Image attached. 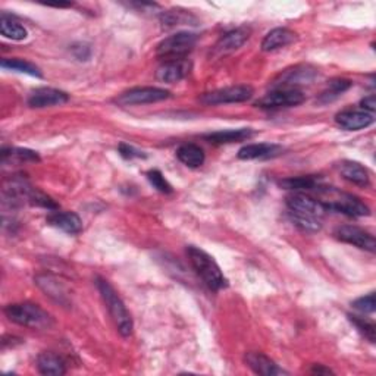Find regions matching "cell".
Instances as JSON below:
<instances>
[{"label": "cell", "instance_id": "obj_1", "mask_svg": "<svg viewBox=\"0 0 376 376\" xmlns=\"http://www.w3.org/2000/svg\"><path fill=\"white\" fill-rule=\"evenodd\" d=\"M287 206L294 223L303 231L316 232L322 228L320 219L324 218L327 212L322 201L306 196L303 192H296V195L287 197Z\"/></svg>", "mask_w": 376, "mask_h": 376}, {"label": "cell", "instance_id": "obj_2", "mask_svg": "<svg viewBox=\"0 0 376 376\" xmlns=\"http://www.w3.org/2000/svg\"><path fill=\"white\" fill-rule=\"evenodd\" d=\"M187 254L192 269L197 272V275L203 279V283H205L212 291H221V289L228 287V279L225 278L219 265L214 262L210 254L195 245L187 247Z\"/></svg>", "mask_w": 376, "mask_h": 376}, {"label": "cell", "instance_id": "obj_3", "mask_svg": "<svg viewBox=\"0 0 376 376\" xmlns=\"http://www.w3.org/2000/svg\"><path fill=\"white\" fill-rule=\"evenodd\" d=\"M96 285H98L103 302L107 310H109V315L115 322L118 332H120L122 337H130L133 334L134 324L130 311H128L125 303L122 302V298L118 296L115 288L103 278L96 279Z\"/></svg>", "mask_w": 376, "mask_h": 376}, {"label": "cell", "instance_id": "obj_4", "mask_svg": "<svg viewBox=\"0 0 376 376\" xmlns=\"http://www.w3.org/2000/svg\"><path fill=\"white\" fill-rule=\"evenodd\" d=\"M5 315L14 324L31 329L50 328L53 324L52 316L34 303H15L5 307Z\"/></svg>", "mask_w": 376, "mask_h": 376}, {"label": "cell", "instance_id": "obj_5", "mask_svg": "<svg viewBox=\"0 0 376 376\" xmlns=\"http://www.w3.org/2000/svg\"><path fill=\"white\" fill-rule=\"evenodd\" d=\"M197 43V36L192 33H177L170 37H166L157 45L156 55L157 58L166 60L186 59L188 53L195 49Z\"/></svg>", "mask_w": 376, "mask_h": 376}, {"label": "cell", "instance_id": "obj_6", "mask_svg": "<svg viewBox=\"0 0 376 376\" xmlns=\"http://www.w3.org/2000/svg\"><path fill=\"white\" fill-rule=\"evenodd\" d=\"M322 203H324L327 210H335L338 213L347 214L350 218H363L371 214L369 208L359 197L347 195V192H335V196L329 195V200Z\"/></svg>", "mask_w": 376, "mask_h": 376}, {"label": "cell", "instance_id": "obj_7", "mask_svg": "<svg viewBox=\"0 0 376 376\" xmlns=\"http://www.w3.org/2000/svg\"><path fill=\"white\" fill-rule=\"evenodd\" d=\"M252 96H253V89L250 87V85H234V87L219 89V90L205 93L200 98V102L206 106L241 103L252 99Z\"/></svg>", "mask_w": 376, "mask_h": 376}, {"label": "cell", "instance_id": "obj_8", "mask_svg": "<svg viewBox=\"0 0 376 376\" xmlns=\"http://www.w3.org/2000/svg\"><path fill=\"white\" fill-rule=\"evenodd\" d=\"M170 93L165 89L159 87H135L118 96L115 102L120 106H135V104H148L166 100Z\"/></svg>", "mask_w": 376, "mask_h": 376}, {"label": "cell", "instance_id": "obj_9", "mask_svg": "<svg viewBox=\"0 0 376 376\" xmlns=\"http://www.w3.org/2000/svg\"><path fill=\"white\" fill-rule=\"evenodd\" d=\"M318 77V71L313 67L309 65H297L289 69L283 71L275 78L272 87L276 89H296L298 90V85L310 84Z\"/></svg>", "mask_w": 376, "mask_h": 376}, {"label": "cell", "instance_id": "obj_10", "mask_svg": "<svg viewBox=\"0 0 376 376\" xmlns=\"http://www.w3.org/2000/svg\"><path fill=\"white\" fill-rule=\"evenodd\" d=\"M305 94L302 90L296 89H276L267 93L261 100H257L256 106L262 109H279V107H293L305 102Z\"/></svg>", "mask_w": 376, "mask_h": 376}, {"label": "cell", "instance_id": "obj_11", "mask_svg": "<svg viewBox=\"0 0 376 376\" xmlns=\"http://www.w3.org/2000/svg\"><path fill=\"white\" fill-rule=\"evenodd\" d=\"M335 237L342 243L359 247L362 250H366L371 253L375 252L376 243L373 235L368 231H364L363 228L354 227V225H342V227H338L335 230Z\"/></svg>", "mask_w": 376, "mask_h": 376}, {"label": "cell", "instance_id": "obj_12", "mask_svg": "<svg viewBox=\"0 0 376 376\" xmlns=\"http://www.w3.org/2000/svg\"><path fill=\"white\" fill-rule=\"evenodd\" d=\"M68 100H69V96L65 91L52 89V87H40V89H36L34 91H31L27 103L30 107L41 109V107L65 104Z\"/></svg>", "mask_w": 376, "mask_h": 376}, {"label": "cell", "instance_id": "obj_13", "mask_svg": "<svg viewBox=\"0 0 376 376\" xmlns=\"http://www.w3.org/2000/svg\"><path fill=\"white\" fill-rule=\"evenodd\" d=\"M191 69V63L187 59H177V60H166L164 65H160L156 71V78L160 82L175 84L186 78Z\"/></svg>", "mask_w": 376, "mask_h": 376}, {"label": "cell", "instance_id": "obj_14", "mask_svg": "<svg viewBox=\"0 0 376 376\" xmlns=\"http://www.w3.org/2000/svg\"><path fill=\"white\" fill-rule=\"evenodd\" d=\"M337 124L349 131H359L364 130V128L371 126L375 122L373 113H369L366 111H342L335 118Z\"/></svg>", "mask_w": 376, "mask_h": 376}, {"label": "cell", "instance_id": "obj_15", "mask_svg": "<svg viewBox=\"0 0 376 376\" xmlns=\"http://www.w3.org/2000/svg\"><path fill=\"white\" fill-rule=\"evenodd\" d=\"M244 360L247 363V366H249L257 375L275 376V375L287 373L285 371L279 368L272 359L265 356V354H262V353H254V351L247 353Z\"/></svg>", "mask_w": 376, "mask_h": 376}, {"label": "cell", "instance_id": "obj_16", "mask_svg": "<svg viewBox=\"0 0 376 376\" xmlns=\"http://www.w3.org/2000/svg\"><path fill=\"white\" fill-rule=\"evenodd\" d=\"M284 147L271 143H259V144H247L240 148L239 159L241 160H254V159H274L281 156Z\"/></svg>", "mask_w": 376, "mask_h": 376}, {"label": "cell", "instance_id": "obj_17", "mask_svg": "<svg viewBox=\"0 0 376 376\" xmlns=\"http://www.w3.org/2000/svg\"><path fill=\"white\" fill-rule=\"evenodd\" d=\"M249 37H250V31L247 28L232 30L217 43V46H214L213 49V53L218 56L227 55V53L240 49L244 43L249 40Z\"/></svg>", "mask_w": 376, "mask_h": 376}, {"label": "cell", "instance_id": "obj_18", "mask_svg": "<svg viewBox=\"0 0 376 376\" xmlns=\"http://www.w3.org/2000/svg\"><path fill=\"white\" fill-rule=\"evenodd\" d=\"M47 222L67 234H78L82 230V221L77 213L74 212H55L49 214Z\"/></svg>", "mask_w": 376, "mask_h": 376}, {"label": "cell", "instance_id": "obj_19", "mask_svg": "<svg viewBox=\"0 0 376 376\" xmlns=\"http://www.w3.org/2000/svg\"><path fill=\"white\" fill-rule=\"evenodd\" d=\"M253 135L254 131L250 130V128H240V130H225L205 134L203 138L212 144H231L245 142V140H250Z\"/></svg>", "mask_w": 376, "mask_h": 376}, {"label": "cell", "instance_id": "obj_20", "mask_svg": "<svg viewBox=\"0 0 376 376\" xmlns=\"http://www.w3.org/2000/svg\"><path fill=\"white\" fill-rule=\"evenodd\" d=\"M340 172L344 179L359 187H368L371 184L369 170L360 165L359 162H353V160H346L340 166Z\"/></svg>", "mask_w": 376, "mask_h": 376}, {"label": "cell", "instance_id": "obj_21", "mask_svg": "<svg viewBox=\"0 0 376 376\" xmlns=\"http://www.w3.org/2000/svg\"><path fill=\"white\" fill-rule=\"evenodd\" d=\"M296 33L288 28H275L267 33L262 41L263 52H274L283 49L296 41Z\"/></svg>", "mask_w": 376, "mask_h": 376}, {"label": "cell", "instance_id": "obj_22", "mask_svg": "<svg viewBox=\"0 0 376 376\" xmlns=\"http://www.w3.org/2000/svg\"><path fill=\"white\" fill-rule=\"evenodd\" d=\"M38 372L49 376H60L67 373V363L58 354L46 351L37 357Z\"/></svg>", "mask_w": 376, "mask_h": 376}, {"label": "cell", "instance_id": "obj_23", "mask_svg": "<svg viewBox=\"0 0 376 376\" xmlns=\"http://www.w3.org/2000/svg\"><path fill=\"white\" fill-rule=\"evenodd\" d=\"M36 284L43 289V293H46L52 300H55L56 303L68 305V294L65 291V287L58 283L56 278L52 275H38L36 278Z\"/></svg>", "mask_w": 376, "mask_h": 376}, {"label": "cell", "instance_id": "obj_24", "mask_svg": "<svg viewBox=\"0 0 376 376\" xmlns=\"http://www.w3.org/2000/svg\"><path fill=\"white\" fill-rule=\"evenodd\" d=\"M279 186L285 190L293 191H311V190H322V181L316 175H307V177H296V178H287L279 181Z\"/></svg>", "mask_w": 376, "mask_h": 376}, {"label": "cell", "instance_id": "obj_25", "mask_svg": "<svg viewBox=\"0 0 376 376\" xmlns=\"http://www.w3.org/2000/svg\"><path fill=\"white\" fill-rule=\"evenodd\" d=\"M177 157L179 162L192 169L200 168L205 164V152L196 144H182L177 150Z\"/></svg>", "mask_w": 376, "mask_h": 376}, {"label": "cell", "instance_id": "obj_26", "mask_svg": "<svg viewBox=\"0 0 376 376\" xmlns=\"http://www.w3.org/2000/svg\"><path fill=\"white\" fill-rule=\"evenodd\" d=\"M0 33L3 37L14 41H23L28 37V31L18 21L12 16H8L6 14H2L0 16Z\"/></svg>", "mask_w": 376, "mask_h": 376}, {"label": "cell", "instance_id": "obj_27", "mask_svg": "<svg viewBox=\"0 0 376 376\" xmlns=\"http://www.w3.org/2000/svg\"><path fill=\"white\" fill-rule=\"evenodd\" d=\"M2 68L9 69V71L21 72V74H27V75H31V77H37V78L43 77L38 67H36L34 63L23 60V59H3L2 60Z\"/></svg>", "mask_w": 376, "mask_h": 376}, {"label": "cell", "instance_id": "obj_28", "mask_svg": "<svg viewBox=\"0 0 376 376\" xmlns=\"http://www.w3.org/2000/svg\"><path fill=\"white\" fill-rule=\"evenodd\" d=\"M353 85V82L350 80H346V78H335V80H331L329 84H328V89L322 93L320 96V100L322 102H332L334 99L340 98V96L342 93H346L350 87Z\"/></svg>", "mask_w": 376, "mask_h": 376}, {"label": "cell", "instance_id": "obj_29", "mask_svg": "<svg viewBox=\"0 0 376 376\" xmlns=\"http://www.w3.org/2000/svg\"><path fill=\"white\" fill-rule=\"evenodd\" d=\"M8 159H15L18 162H38L40 157L33 150L27 148H3L2 150V162Z\"/></svg>", "mask_w": 376, "mask_h": 376}, {"label": "cell", "instance_id": "obj_30", "mask_svg": "<svg viewBox=\"0 0 376 376\" xmlns=\"http://www.w3.org/2000/svg\"><path fill=\"white\" fill-rule=\"evenodd\" d=\"M190 18H192L186 10H168V12L162 14V18H160V23L165 28H174L177 25L182 24H188Z\"/></svg>", "mask_w": 376, "mask_h": 376}, {"label": "cell", "instance_id": "obj_31", "mask_svg": "<svg viewBox=\"0 0 376 376\" xmlns=\"http://www.w3.org/2000/svg\"><path fill=\"white\" fill-rule=\"evenodd\" d=\"M351 324L357 328V331L360 332V334L368 338L371 342H375V325L372 324V322L366 320L364 318H360V316H356V315H349Z\"/></svg>", "mask_w": 376, "mask_h": 376}, {"label": "cell", "instance_id": "obj_32", "mask_svg": "<svg viewBox=\"0 0 376 376\" xmlns=\"http://www.w3.org/2000/svg\"><path fill=\"white\" fill-rule=\"evenodd\" d=\"M147 179L159 192H164V195H169V192H172V186L166 181V178L164 177V174L160 170H157V169L148 170Z\"/></svg>", "mask_w": 376, "mask_h": 376}, {"label": "cell", "instance_id": "obj_33", "mask_svg": "<svg viewBox=\"0 0 376 376\" xmlns=\"http://www.w3.org/2000/svg\"><path fill=\"white\" fill-rule=\"evenodd\" d=\"M354 309L362 311V313H373L376 309V303H375V293H371L364 297L357 298L356 302H353L351 305Z\"/></svg>", "mask_w": 376, "mask_h": 376}, {"label": "cell", "instance_id": "obj_34", "mask_svg": "<svg viewBox=\"0 0 376 376\" xmlns=\"http://www.w3.org/2000/svg\"><path fill=\"white\" fill-rule=\"evenodd\" d=\"M118 150H120V155L124 157V159H137V157H146V155L143 152H140V150H137L135 147L130 146V144H125V143H121L120 147H118Z\"/></svg>", "mask_w": 376, "mask_h": 376}, {"label": "cell", "instance_id": "obj_35", "mask_svg": "<svg viewBox=\"0 0 376 376\" xmlns=\"http://www.w3.org/2000/svg\"><path fill=\"white\" fill-rule=\"evenodd\" d=\"M72 53L74 56L78 60H89L91 56V49L87 45H82V43H78V45L72 46Z\"/></svg>", "mask_w": 376, "mask_h": 376}, {"label": "cell", "instance_id": "obj_36", "mask_svg": "<svg viewBox=\"0 0 376 376\" xmlns=\"http://www.w3.org/2000/svg\"><path fill=\"white\" fill-rule=\"evenodd\" d=\"M360 104H362V111H366V112H369V113H373L375 109H376L375 96L371 94V96H368V98H364V99L360 102Z\"/></svg>", "mask_w": 376, "mask_h": 376}, {"label": "cell", "instance_id": "obj_37", "mask_svg": "<svg viewBox=\"0 0 376 376\" xmlns=\"http://www.w3.org/2000/svg\"><path fill=\"white\" fill-rule=\"evenodd\" d=\"M311 373H318V375H329L332 373L331 369L328 368H324V366H320V364H316V366L311 369Z\"/></svg>", "mask_w": 376, "mask_h": 376}]
</instances>
